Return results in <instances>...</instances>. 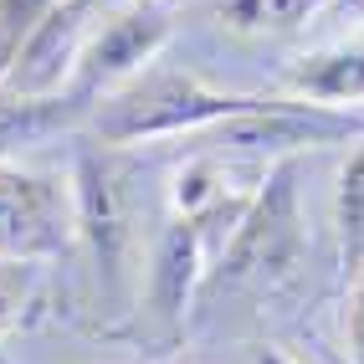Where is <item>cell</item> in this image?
<instances>
[{"mask_svg": "<svg viewBox=\"0 0 364 364\" xmlns=\"http://www.w3.org/2000/svg\"><path fill=\"white\" fill-rule=\"evenodd\" d=\"M252 108H262V103L241 98V92L205 87L200 77H190V72H154V77H139L129 92H118V98L98 113V134L113 139V144L159 139V134L221 124V118L252 113Z\"/></svg>", "mask_w": 364, "mask_h": 364, "instance_id": "1", "label": "cell"}, {"mask_svg": "<svg viewBox=\"0 0 364 364\" xmlns=\"http://www.w3.org/2000/svg\"><path fill=\"white\" fill-rule=\"evenodd\" d=\"M298 252V210H293V190H287V175L272 180V190L241 210V226L231 236V247L221 252V272H215V287H241L252 277H267L287 267Z\"/></svg>", "mask_w": 364, "mask_h": 364, "instance_id": "2", "label": "cell"}, {"mask_svg": "<svg viewBox=\"0 0 364 364\" xmlns=\"http://www.w3.org/2000/svg\"><path fill=\"white\" fill-rule=\"evenodd\" d=\"M62 241H67L62 190L46 175L0 164V257L36 262V257H52Z\"/></svg>", "mask_w": 364, "mask_h": 364, "instance_id": "3", "label": "cell"}, {"mask_svg": "<svg viewBox=\"0 0 364 364\" xmlns=\"http://www.w3.org/2000/svg\"><path fill=\"white\" fill-rule=\"evenodd\" d=\"M77 221L98 252L103 272L118 277L124 272V252H129V200H124V180L103 154H82L77 159Z\"/></svg>", "mask_w": 364, "mask_h": 364, "instance_id": "4", "label": "cell"}, {"mask_svg": "<svg viewBox=\"0 0 364 364\" xmlns=\"http://www.w3.org/2000/svg\"><path fill=\"white\" fill-rule=\"evenodd\" d=\"M159 36H164V16H154V11H139V16L113 21V26L98 36V46L87 52V77L92 82H108V77L134 72L159 46Z\"/></svg>", "mask_w": 364, "mask_h": 364, "instance_id": "5", "label": "cell"}, {"mask_svg": "<svg viewBox=\"0 0 364 364\" xmlns=\"http://www.w3.org/2000/svg\"><path fill=\"white\" fill-rule=\"evenodd\" d=\"M293 87L318 103H359L364 98V46H338V52L303 57L293 67Z\"/></svg>", "mask_w": 364, "mask_h": 364, "instance_id": "6", "label": "cell"}, {"mask_svg": "<svg viewBox=\"0 0 364 364\" xmlns=\"http://www.w3.org/2000/svg\"><path fill=\"white\" fill-rule=\"evenodd\" d=\"M72 36H77V11L46 16V26L31 36L26 57H21V67H16V87L21 92H46L52 82H62L67 57H72Z\"/></svg>", "mask_w": 364, "mask_h": 364, "instance_id": "7", "label": "cell"}, {"mask_svg": "<svg viewBox=\"0 0 364 364\" xmlns=\"http://www.w3.org/2000/svg\"><path fill=\"white\" fill-rule=\"evenodd\" d=\"M196 267H200V221H180L164 236L159 272H154V293H159L164 313L185 308V293H190V282H196Z\"/></svg>", "mask_w": 364, "mask_h": 364, "instance_id": "8", "label": "cell"}, {"mask_svg": "<svg viewBox=\"0 0 364 364\" xmlns=\"http://www.w3.org/2000/svg\"><path fill=\"white\" fill-rule=\"evenodd\" d=\"M338 241H344V262L364 267V144L338 180Z\"/></svg>", "mask_w": 364, "mask_h": 364, "instance_id": "9", "label": "cell"}, {"mask_svg": "<svg viewBox=\"0 0 364 364\" xmlns=\"http://www.w3.org/2000/svg\"><path fill=\"white\" fill-rule=\"evenodd\" d=\"M31 262H11V257H0V333H6L16 318H21V303H26V272Z\"/></svg>", "mask_w": 364, "mask_h": 364, "instance_id": "10", "label": "cell"}, {"mask_svg": "<svg viewBox=\"0 0 364 364\" xmlns=\"http://www.w3.org/2000/svg\"><path fill=\"white\" fill-rule=\"evenodd\" d=\"M313 6V0H241V16L247 21H272V26H293V21H303V11Z\"/></svg>", "mask_w": 364, "mask_h": 364, "instance_id": "11", "label": "cell"}, {"mask_svg": "<svg viewBox=\"0 0 364 364\" xmlns=\"http://www.w3.org/2000/svg\"><path fill=\"white\" fill-rule=\"evenodd\" d=\"M349 349H354V364H364V267H359V282L349 298Z\"/></svg>", "mask_w": 364, "mask_h": 364, "instance_id": "12", "label": "cell"}, {"mask_svg": "<svg viewBox=\"0 0 364 364\" xmlns=\"http://www.w3.org/2000/svg\"><path fill=\"white\" fill-rule=\"evenodd\" d=\"M262 364H287V359H277V354H267V359H262Z\"/></svg>", "mask_w": 364, "mask_h": 364, "instance_id": "13", "label": "cell"}, {"mask_svg": "<svg viewBox=\"0 0 364 364\" xmlns=\"http://www.w3.org/2000/svg\"><path fill=\"white\" fill-rule=\"evenodd\" d=\"M359 6H364V0H359Z\"/></svg>", "mask_w": 364, "mask_h": 364, "instance_id": "14", "label": "cell"}]
</instances>
